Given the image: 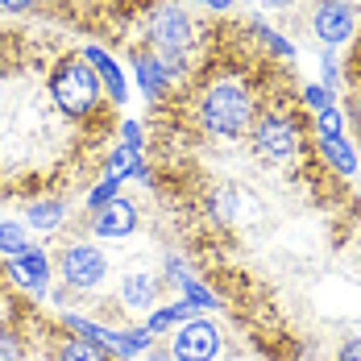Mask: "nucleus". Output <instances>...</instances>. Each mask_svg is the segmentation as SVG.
<instances>
[{"label":"nucleus","mask_w":361,"mask_h":361,"mask_svg":"<svg viewBox=\"0 0 361 361\" xmlns=\"http://www.w3.org/2000/svg\"><path fill=\"white\" fill-rule=\"evenodd\" d=\"M303 100H307V104H312L316 112L332 109V96H328V87H324V83H307V87H303Z\"/></svg>","instance_id":"20"},{"label":"nucleus","mask_w":361,"mask_h":361,"mask_svg":"<svg viewBox=\"0 0 361 361\" xmlns=\"http://www.w3.org/2000/svg\"><path fill=\"white\" fill-rule=\"evenodd\" d=\"M316 129H320V137H341V112L324 109V112H320V125H316Z\"/></svg>","instance_id":"23"},{"label":"nucleus","mask_w":361,"mask_h":361,"mask_svg":"<svg viewBox=\"0 0 361 361\" xmlns=\"http://www.w3.org/2000/svg\"><path fill=\"white\" fill-rule=\"evenodd\" d=\"M87 63H92V71L100 75V83H104L109 100H116V104H121V100H125V92H129V87H125V75H121V67L112 63L104 50H96V46L87 50Z\"/></svg>","instance_id":"10"},{"label":"nucleus","mask_w":361,"mask_h":361,"mask_svg":"<svg viewBox=\"0 0 361 361\" xmlns=\"http://www.w3.org/2000/svg\"><path fill=\"white\" fill-rule=\"evenodd\" d=\"M253 30H257V37H262V42H266V46H270L274 54H283V59H290V54H295L287 37H279L274 30H270V25H266V21H253Z\"/></svg>","instance_id":"19"},{"label":"nucleus","mask_w":361,"mask_h":361,"mask_svg":"<svg viewBox=\"0 0 361 361\" xmlns=\"http://www.w3.org/2000/svg\"><path fill=\"white\" fill-rule=\"evenodd\" d=\"M253 145H257V154H262L266 162H290L299 137H295V125H290L287 116L266 112V116L253 125Z\"/></svg>","instance_id":"4"},{"label":"nucleus","mask_w":361,"mask_h":361,"mask_svg":"<svg viewBox=\"0 0 361 361\" xmlns=\"http://www.w3.org/2000/svg\"><path fill=\"white\" fill-rule=\"evenodd\" d=\"M145 361H166V353H149Z\"/></svg>","instance_id":"30"},{"label":"nucleus","mask_w":361,"mask_h":361,"mask_svg":"<svg viewBox=\"0 0 361 361\" xmlns=\"http://www.w3.org/2000/svg\"><path fill=\"white\" fill-rule=\"evenodd\" d=\"M34 0H0V8H8V13H21V8H30Z\"/></svg>","instance_id":"27"},{"label":"nucleus","mask_w":361,"mask_h":361,"mask_svg":"<svg viewBox=\"0 0 361 361\" xmlns=\"http://www.w3.org/2000/svg\"><path fill=\"white\" fill-rule=\"evenodd\" d=\"M336 79H341V67H336V59H332V54H324V87H332Z\"/></svg>","instance_id":"25"},{"label":"nucleus","mask_w":361,"mask_h":361,"mask_svg":"<svg viewBox=\"0 0 361 361\" xmlns=\"http://www.w3.org/2000/svg\"><path fill=\"white\" fill-rule=\"evenodd\" d=\"M112 200H116V179H104L100 187H96V191H92V195H87V204H92L96 212H100L104 204H112Z\"/></svg>","instance_id":"21"},{"label":"nucleus","mask_w":361,"mask_h":361,"mask_svg":"<svg viewBox=\"0 0 361 361\" xmlns=\"http://www.w3.org/2000/svg\"><path fill=\"white\" fill-rule=\"evenodd\" d=\"M21 250H30L25 245V228L13 224V220H0V253H21Z\"/></svg>","instance_id":"16"},{"label":"nucleus","mask_w":361,"mask_h":361,"mask_svg":"<svg viewBox=\"0 0 361 361\" xmlns=\"http://www.w3.org/2000/svg\"><path fill=\"white\" fill-rule=\"evenodd\" d=\"M320 149H324V158L341 171V175H349V171L357 166V158H353V149L345 145V137H320Z\"/></svg>","instance_id":"14"},{"label":"nucleus","mask_w":361,"mask_h":361,"mask_svg":"<svg viewBox=\"0 0 361 361\" xmlns=\"http://www.w3.org/2000/svg\"><path fill=\"white\" fill-rule=\"evenodd\" d=\"M4 270H8V279H13V283H21L25 290L46 295V283H50V262H46V253H42V250L13 253V262H8Z\"/></svg>","instance_id":"8"},{"label":"nucleus","mask_w":361,"mask_h":361,"mask_svg":"<svg viewBox=\"0 0 361 361\" xmlns=\"http://www.w3.org/2000/svg\"><path fill=\"white\" fill-rule=\"evenodd\" d=\"M59 361H109L96 345H87V341H67L63 345V353H59Z\"/></svg>","instance_id":"17"},{"label":"nucleus","mask_w":361,"mask_h":361,"mask_svg":"<svg viewBox=\"0 0 361 361\" xmlns=\"http://www.w3.org/2000/svg\"><path fill=\"white\" fill-rule=\"evenodd\" d=\"M312 30H316V37L324 46H341V42H349L353 30H357V13H353L349 0H320L312 8Z\"/></svg>","instance_id":"5"},{"label":"nucleus","mask_w":361,"mask_h":361,"mask_svg":"<svg viewBox=\"0 0 361 361\" xmlns=\"http://www.w3.org/2000/svg\"><path fill=\"white\" fill-rule=\"evenodd\" d=\"M200 4H208V8H233V0H200Z\"/></svg>","instance_id":"28"},{"label":"nucleus","mask_w":361,"mask_h":361,"mask_svg":"<svg viewBox=\"0 0 361 361\" xmlns=\"http://www.w3.org/2000/svg\"><path fill=\"white\" fill-rule=\"evenodd\" d=\"M149 42H154V50H158V59L166 63V71L183 67V54H187V46H191V21L183 17V8H175V4L158 8V17H154V25H149Z\"/></svg>","instance_id":"3"},{"label":"nucleus","mask_w":361,"mask_h":361,"mask_svg":"<svg viewBox=\"0 0 361 361\" xmlns=\"http://www.w3.org/2000/svg\"><path fill=\"white\" fill-rule=\"evenodd\" d=\"M50 96H54V104L67 112V116H87V112L96 109V100H100V87H96L92 67L67 59V63H59L54 75H50Z\"/></svg>","instance_id":"2"},{"label":"nucleus","mask_w":361,"mask_h":361,"mask_svg":"<svg viewBox=\"0 0 361 361\" xmlns=\"http://www.w3.org/2000/svg\"><path fill=\"white\" fill-rule=\"evenodd\" d=\"M200 116H204L208 133H216V137H241L253 121V100L241 83L224 79V83H212L208 87Z\"/></svg>","instance_id":"1"},{"label":"nucleus","mask_w":361,"mask_h":361,"mask_svg":"<svg viewBox=\"0 0 361 361\" xmlns=\"http://www.w3.org/2000/svg\"><path fill=\"white\" fill-rule=\"evenodd\" d=\"M336 361H361V341H349L345 349H341V357Z\"/></svg>","instance_id":"26"},{"label":"nucleus","mask_w":361,"mask_h":361,"mask_svg":"<svg viewBox=\"0 0 361 361\" xmlns=\"http://www.w3.org/2000/svg\"><path fill=\"white\" fill-rule=\"evenodd\" d=\"M262 4H266V8H287L290 0H262Z\"/></svg>","instance_id":"29"},{"label":"nucleus","mask_w":361,"mask_h":361,"mask_svg":"<svg viewBox=\"0 0 361 361\" xmlns=\"http://www.w3.org/2000/svg\"><path fill=\"white\" fill-rule=\"evenodd\" d=\"M125 307H133V312H142V307H154V299H158V279H149V274H129L125 279Z\"/></svg>","instance_id":"12"},{"label":"nucleus","mask_w":361,"mask_h":361,"mask_svg":"<svg viewBox=\"0 0 361 361\" xmlns=\"http://www.w3.org/2000/svg\"><path fill=\"white\" fill-rule=\"evenodd\" d=\"M137 83H142V92L149 100H158V96L166 92V83H171L166 63H162L158 54H137Z\"/></svg>","instance_id":"11"},{"label":"nucleus","mask_w":361,"mask_h":361,"mask_svg":"<svg viewBox=\"0 0 361 361\" xmlns=\"http://www.w3.org/2000/svg\"><path fill=\"white\" fill-rule=\"evenodd\" d=\"M121 133H125V145H133V149L142 145V125H137V121H125V125H121Z\"/></svg>","instance_id":"24"},{"label":"nucleus","mask_w":361,"mask_h":361,"mask_svg":"<svg viewBox=\"0 0 361 361\" xmlns=\"http://www.w3.org/2000/svg\"><path fill=\"white\" fill-rule=\"evenodd\" d=\"M59 270H63V283L67 287L87 290V287H100V279L109 270V257L96 250V245H71V250H63Z\"/></svg>","instance_id":"6"},{"label":"nucleus","mask_w":361,"mask_h":361,"mask_svg":"<svg viewBox=\"0 0 361 361\" xmlns=\"http://www.w3.org/2000/svg\"><path fill=\"white\" fill-rule=\"evenodd\" d=\"M171 279H175L183 290H187V303H204V307H216V299H212L208 290L200 287V283H195V279H191V274H187V270L179 266V262H171Z\"/></svg>","instance_id":"15"},{"label":"nucleus","mask_w":361,"mask_h":361,"mask_svg":"<svg viewBox=\"0 0 361 361\" xmlns=\"http://www.w3.org/2000/svg\"><path fill=\"white\" fill-rule=\"evenodd\" d=\"M220 353V332L212 320H187L175 336V361H212Z\"/></svg>","instance_id":"7"},{"label":"nucleus","mask_w":361,"mask_h":361,"mask_svg":"<svg viewBox=\"0 0 361 361\" xmlns=\"http://www.w3.org/2000/svg\"><path fill=\"white\" fill-rule=\"evenodd\" d=\"M179 320H191V303H183V307H162L145 332H166V324H179Z\"/></svg>","instance_id":"18"},{"label":"nucleus","mask_w":361,"mask_h":361,"mask_svg":"<svg viewBox=\"0 0 361 361\" xmlns=\"http://www.w3.org/2000/svg\"><path fill=\"white\" fill-rule=\"evenodd\" d=\"M63 220H67V204H63V200H42V204H30V224L42 228V233L59 228Z\"/></svg>","instance_id":"13"},{"label":"nucleus","mask_w":361,"mask_h":361,"mask_svg":"<svg viewBox=\"0 0 361 361\" xmlns=\"http://www.w3.org/2000/svg\"><path fill=\"white\" fill-rule=\"evenodd\" d=\"M0 361H21V341L8 328H0Z\"/></svg>","instance_id":"22"},{"label":"nucleus","mask_w":361,"mask_h":361,"mask_svg":"<svg viewBox=\"0 0 361 361\" xmlns=\"http://www.w3.org/2000/svg\"><path fill=\"white\" fill-rule=\"evenodd\" d=\"M133 228H137V208H133L129 200H112V204H104V208L96 212V224H92L96 237H129Z\"/></svg>","instance_id":"9"}]
</instances>
